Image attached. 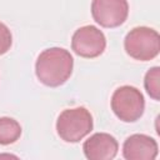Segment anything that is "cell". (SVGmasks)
<instances>
[{"instance_id":"obj_10","label":"cell","mask_w":160,"mask_h":160,"mask_svg":"<svg viewBox=\"0 0 160 160\" xmlns=\"http://www.w3.org/2000/svg\"><path fill=\"white\" fill-rule=\"evenodd\" d=\"M144 86L146 92L154 100H160V68L154 66L145 74Z\"/></svg>"},{"instance_id":"obj_2","label":"cell","mask_w":160,"mask_h":160,"mask_svg":"<svg viewBox=\"0 0 160 160\" xmlns=\"http://www.w3.org/2000/svg\"><path fill=\"white\" fill-rule=\"evenodd\" d=\"M92 126V115L84 106L65 109L56 120V132L66 142H79L90 134Z\"/></svg>"},{"instance_id":"obj_5","label":"cell","mask_w":160,"mask_h":160,"mask_svg":"<svg viewBox=\"0 0 160 160\" xmlns=\"http://www.w3.org/2000/svg\"><path fill=\"white\" fill-rule=\"evenodd\" d=\"M106 48V38L104 32L94 25L79 28L71 38V49L74 52L85 59L100 56Z\"/></svg>"},{"instance_id":"obj_8","label":"cell","mask_w":160,"mask_h":160,"mask_svg":"<svg viewBox=\"0 0 160 160\" xmlns=\"http://www.w3.org/2000/svg\"><path fill=\"white\" fill-rule=\"evenodd\" d=\"M84 155L89 160H111L119 150L118 140L108 132H95L82 145Z\"/></svg>"},{"instance_id":"obj_3","label":"cell","mask_w":160,"mask_h":160,"mask_svg":"<svg viewBox=\"0 0 160 160\" xmlns=\"http://www.w3.org/2000/svg\"><path fill=\"white\" fill-rule=\"evenodd\" d=\"M124 49L135 60H152L160 51V35L156 30L148 26L134 28L124 39Z\"/></svg>"},{"instance_id":"obj_4","label":"cell","mask_w":160,"mask_h":160,"mask_svg":"<svg viewBox=\"0 0 160 160\" xmlns=\"http://www.w3.org/2000/svg\"><path fill=\"white\" fill-rule=\"evenodd\" d=\"M111 110L124 122H135L145 110V99L142 92L131 85L118 88L111 96Z\"/></svg>"},{"instance_id":"obj_9","label":"cell","mask_w":160,"mask_h":160,"mask_svg":"<svg viewBox=\"0 0 160 160\" xmlns=\"http://www.w3.org/2000/svg\"><path fill=\"white\" fill-rule=\"evenodd\" d=\"M20 124L9 116L0 118V145H10L19 140L21 136Z\"/></svg>"},{"instance_id":"obj_1","label":"cell","mask_w":160,"mask_h":160,"mask_svg":"<svg viewBox=\"0 0 160 160\" xmlns=\"http://www.w3.org/2000/svg\"><path fill=\"white\" fill-rule=\"evenodd\" d=\"M74 59L64 48H49L41 51L35 62L38 80L49 88L65 84L72 74Z\"/></svg>"},{"instance_id":"obj_6","label":"cell","mask_w":160,"mask_h":160,"mask_svg":"<svg viewBox=\"0 0 160 160\" xmlns=\"http://www.w3.org/2000/svg\"><path fill=\"white\" fill-rule=\"evenodd\" d=\"M91 15L94 20L102 28H118L128 19V0H92Z\"/></svg>"},{"instance_id":"obj_11","label":"cell","mask_w":160,"mask_h":160,"mask_svg":"<svg viewBox=\"0 0 160 160\" xmlns=\"http://www.w3.org/2000/svg\"><path fill=\"white\" fill-rule=\"evenodd\" d=\"M12 44V35L10 29L0 21V55L8 52Z\"/></svg>"},{"instance_id":"obj_7","label":"cell","mask_w":160,"mask_h":160,"mask_svg":"<svg viewBox=\"0 0 160 160\" xmlns=\"http://www.w3.org/2000/svg\"><path fill=\"white\" fill-rule=\"evenodd\" d=\"M158 152L156 140L145 134H132L122 144V156L126 160H154Z\"/></svg>"}]
</instances>
